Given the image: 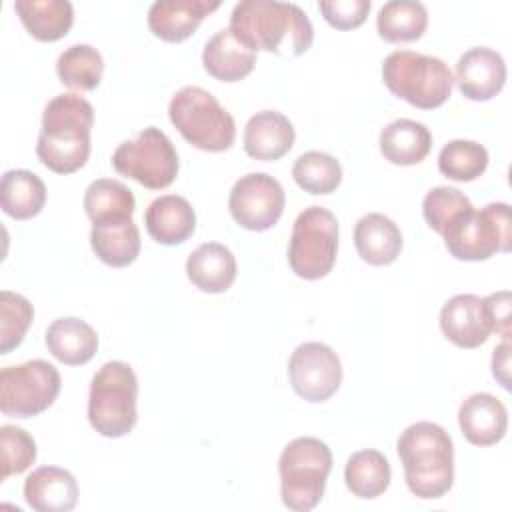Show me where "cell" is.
I'll use <instances>...</instances> for the list:
<instances>
[{
    "label": "cell",
    "mask_w": 512,
    "mask_h": 512,
    "mask_svg": "<svg viewBox=\"0 0 512 512\" xmlns=\"http://www.w3.org/2000/svg\"><path fill=\"white\" fill-rule=\"evenodd\" d=\"M228 30L252 52L264 50L284 56L304 54L314 40L306 12L292 2L242 0L230 14Z\"/></svg>",
    "instance_id": "cell-1"
},
{
    "label": "cell",
    "mask_w": 512,
    "mask_h": 512,
    "mask_svg": "<svg viewBox=\"0 0 512 512\" xmlns=\"http://www.w3.org/2000/svg\"><path fill=\"white\" fill-rule=\"evenodd\" d=\"M94 108L80 94H58L42 112V128L36 142L40 162L56 174L80 170L90 156V130Z\"/></svg>",
    "instance_id": "cell-2"
},
{
    "label": "cell",
    "mask_w": 512,
    "mask_h": 512,
    "mask_svg": "<svg viewBox=\"0 0 512 512\" xmlns=\"http://www.w3.org/2000/svg\"><path fill=\"white\" fill-rule=\"evenodd\" d=\"M408 490L422 500L442 498L454 484V444L434 422L410 424L396 442Z\"/></svg>",
    "instance_id": "cell-3"
},
{
    "label": "cell",
    "mask_w": 512,
    "mask_h": 512,
    "mask_svg": "<svg viewBox=\"0 0 512 512\" xmlns=\"http://www.w3.org/2000/svg\"><path fill=\"white\" fill-rule=\"evenodd\" d=\"M330 470L332 452L326 442L314 436L288 442L278 458L282 504L294 512L316 508L324 496Z\"/></svg>",
    "instance_id": "cell-4"
},
{
    "label": "cell",
    "mask_w": 512,
    "mask_h": 512,
    "mask_svg": "<svg viewBox=\"0 0 512 512\" xmlns=\"http://www.w3.org/2000/svg\"><path fill=\"white\" fill-rule=\"evenodd\" d=\"M138 378L122 360L106 362L90 382L88 420L106 438L126 436L138 420Z\"/></svg>",
    "instance_id": "cell-5"
},
{
    "label": "cell",
    "mask_w": 512,
    "mask_h": 512,
    "mask_svg": "<svg viewBox=\"0 0 512 512\" xmlns=\"http://www.w3.org/2000/svg\"><path fill=\"white\" fill-rule=\"evenodd\" d=\"M382 80L386 88L420 110L442 106L452 94V72L436 56L412 50H396L382 62Z\"/></svg>",
    "instance_id": "cell-6"
},
{
    "label": "cell",
    "mask_w": 512,
    "mask_h": 512,
    "mask_svg": "<svg viewBox=\"0 0 512 512\" xmlns=\"http://www.w3.org/2000/svg\"><path fill=\"white\" fill-rule=\"evenodd\" d=\"M168 118L182 138L198 150L224 152L234 144L232 114L200 86L180 88L168 104Z\"/></svg>",
    "instance_id": "cell-7"
},
{
    "label": "cell",
    "mask_w": 512,
    "mask_h": 512,
    "mask_svg": "<svg viewBox=\"0 0 512 512\" xmlns=\"http://www.w3.org/2000/svg\"><path fill=\"white\" fill-rule=\"evenodd\" d=\"M446 250L456 260L480 262L496 252H510L512 222L506 202H490L482 210H468L444 232Z\"/></svg>",
    "instance_id": "cell-8"
},
{
    "label": "cell",
    "mask_w": 512,
    "mask_h": 512,
    "mask_svg": "<svg viewBox=\"0 0 512 512\" xmlns=\"http://www.w3.org/2000/svg\"><path fill=\"white\" fill-rule=\"evenodd\" d=\"M338 254V220L322 206L304 208L292 226L288 264L298 278L320 280L330 274Z\"/></svg>",
    "instance_id": "cell-9"
},
{
    "label": "cell",
    "mask_w": 512,
    "mask_h": 512,
    "mask_svg": "<svg viewBox=\"0 0 512 512\" xmlns=\"http://www.w3.org/2000/svg\"><path fill=\"white\" fill-rule=\"evenodd\" d=\"M112 166L144 188L162 190L176 180L180 164L170 138L160 128L148 126L136 140H126L114 150Z\"/></svg>",
    "instance_id": "cell-10"
},
{
    "label": "cell",
    "mask_w": 512,
    "mask_h": 512,
    "mask_svg": "<svg viewBox=\"0 0 512 512\" xmlns=\"http://www.w3.org/2000/svg\"><path fill=\"white\" fill-rule=\"evenodd\" d=\"M60 372L46 360L0 370V410L12 418H32L48 410L60 394Z\"/></svg>",
    "instance_id": "cell-11"
},
{
    "label": "cell",
    "mask_w": 512,
    "mask_h": 512,
    "mask_svg": "<svg viewBox=\"0 0 512 512\" xmlns=\"http://www.w3.org/2000/svg\"><path fill=\"white\" fill-rule=\"evenodd\" d=\"M284 202V188L276 178L266 172H250L234 182L228 208L238 226L264 232L280 220Z\"/></svg>",
    "instance_id": "cell-12"
},
{
    "label": "cell",
    "mask_w": 512,
    "mask_h": 512,
    "mask_svg": "<svg viewBox=\"0 0 512 512\" xmlns=\"http://www.w3.org/2000/svg\"><path fill=\"white\" fill-rule=\"evenodd\" d=\"M288 378L302 400L326 402L342 384V364L328 344L304 342L288 360Z\"/></svg>",
    "instance_id": "cell-13"
},
{
    "label": "cell",
    "mask_w": 512,
    "mask_h": 512,
    "mask_svg": "<svg viewBox=\"0 0 512 512\" xmlns=\"http://www.w3.org/2000/svg\"><path fill=\"white\" fill-rule=\"evenodd\" d=\"M454 80L464 98L474 102L490 100L504 88L506 62L492 48H470L458 58Z\"/></svg>",
    "instance_id": "cell-14"
},
{
    "label": "cell",
    "mask_w": 512,
    "mask_h": 512,
    "mask_svg": "<svg viewBox=\"0 0 512 512\" xmlns=\"http://www.w3.org/2000/svg\"><path fill=\"white\" fill-rule=\"evenodd\" d=\"M440 330L458 348H478L492 334L484 300L476 294H456L440 310Z\"/></svg>",
    "instance_id": "cell-15"
},
{
    "label": "cell",
    "mask_w": 512,
    "mask_h": 512,
    "mask_svg": "<svg viewBox=\"0 0 512 512\" xmlns=\"http://www.w3.org/2000/svg\"><path fill=\"white\" fill-rule=\"evenodd\" d=\"M218 6L220 0H156L148 10V28L164 42H182Z\"/></svg>",
    "instance_id": "cell-16"
},
{
    "label": "cell",
    "mask_w": 512,
    "mask_h": 512,
    "mask_svg": "<svg viewBox=\"0 0 512 512\" xmlns=\"http://www.w3.org/2000/svg\"><path fill=\"white\" fill-rule=\"evenodd\" d=\"M458 424L470 444L492 446L498 444L508 430V412L496 396L476 392L460 404Z\"/></svg>",
    "instance_id": "cell-17"
},
{
    "label": "cell",
    "mask_w": 512,
    "mask_h": 512,
    "mask_svg": "<svg viewBox=\"0 0 512 512\" xmlns=\"http://www.w3.org/2000/svg\"><path fill=\"white\" fill-rule=\"evenodd\" d=\"M144 224L154 242L176 246L194 234L196 212L184 196L164 194L150 202L144 214Z\"/></svg>",
    "instance_id": "cell-18"
},
{
    "label": "cell",
    "mask_w": 512,
    "mask_h": 512,
    "mask_svg": "<svg viewBox=\"0 0 512 512\" xmlns=\"http://www.w3.org/2000/svg\"><path fill=\"white\" fill-rule=\"evenodd\" d=\"M24 500L36 512H70L78 502L76 478L58 466H40L24 480Z\"/></svg>",
    "instance_id": "cell-19"
},
{
    "label": "cell",
    "mask_w": 512,
    "mask_h": 512,
    "mask_svg": "<svg viewBox=\"0 0 512 512\" xmlns=\"http://www.w3.org/2000/svg\"><path fill=\"white\" fill-rule=\"evenodd\" d=\"M294 138V126L282 112L262 110L246 122L244 150L254 160L270 162L288 154Z\"/></svg>",
    "instance_id": "cell-20"
},
{
    "label": "cell",
    "mask_w": 512,
    "mask_h": 512,
    "mask_svg": "<svg viewBox=\"0 0 512 512\" xmlns=\"http://www.w3.org/2000/svg\"><path fill=\"white\" fill-rule=\"evenodd\" d=\"M188 280L202 292L222 294L236 280V258L224 244L204 242L186 260Z\"/></svg>",
    "instance_id": "cell-21"
},
{
    "label": "cell",
    "mask_w": 512,
    "mask_h": 512,
    "mask_svg": "<svg viewBox=\"0 0 512 512\" xmlns=\"http://www.w3.org/2000/svg\"><path fill=\"white\" fill-rule=\"evenodd\" d=\"M354 246L364 262L372 266H388L400 256L402 232L388 216L370 212L354 226Z\"/></svg>",
    "instance_id": "cell-22"
},
{
    "label": "cell",
    "mask_w": 512,
    "mask_h": 512,
    "mask_svg": "<svg viewBox=\"0 0 512 512\" xmlns=\"http://www.w3.org/2000/svg\"><path fill=\"white\" fill-rule=\"evenodd\" d=\"M90 246L100 262L124 268L140 254V230L132 218L100 220L92 224Z\"/></svg>",
    "instance_id": "cell-23"
},
{
    "label": "cell",
    "mask_w": 512,
    "mask_h": 512,
    "mask_svg": "<svg viewBox=\"0 0 512 512\" xmlns=\"http://www.w3.org/2000/svg\"><path fill=\"white\" fill-rule=\"evenodd\" d=\"M44 342L48 352L66 366L86 364L98 350L96 330L76 316L56 318L48 326Z\"/></svg>",
    "instance_id": "cell-24"
},
{
    "label": "cell",
    "mask_w": 512,
    "mask_h": 512,
    "mask_svg": "<svg viewBox=\"0 0 512 512\" xmlns=\"http://www.w3.org/2000/svg\"><path fill=\"white\" fill-rule=\"evenodd\" d=\"M202 64L212 78L220 82H238L252 72L256 52L240 44L228 28H222L206 42Z\"/></svg>",
    "instance_id": "cell-25"
},
{
    "label": "cell",
    "mask_w": 512,
    "mask_h": 512,
    "mask_svg": "<svg viewBox=\"0 0 512 512\" xmlns=\"http://www.w3.org/2000/svg\"><path fill=\"white\" fill-rule=\"evenodd\" d=\"M432 148L430 130L416 120L398 118L386 124L380 132V152L396 166L420 164Z\"/></svg>",
    "instance_id": "cell-26"
},
{
    "label": "cell",
    "mask_w": 512,
    "mask_h": 512,
    "mask_svg": "<svg viewBox=\"0 0 512 512\" xmlns=\"http://www.w3.org/2000/svg\"><path fill=\"white\" fill-rule=\"evenodd\" d=\"M14 10L30 36L40 42L64 38L74 22V8L68 0H16Z\"/></svg>",
    "instance_id": "cell-27"
},
{
    "label": "cell",
    "mask_w": 512,
    "mask_h": 512,
    "mask_svg": "<svg viewBox=\"0 0 512 512\" xmlns=\"http://www.w3.org/2000/svg\"><path fill=\"white\" fill-rule=\"evenodd\" d=\"M46 202L42 178L30 170H6L0 180V204L14 220H30L40 214Z\"/></svg>",
    "instance_id": "cell-28"
},
{
    "label": "cell",
    "mask_w": 512,
    "mask_h": 512,
    "mask_svg": "<svg viewBox=\"0 0 512 512\" xmlns=\"http://www.w3.org/2000/svg\"><path fill=\"white\" fill-rule=\"evenodd\" d=\"M392 470L388 458L378 450H358L346 460L344 468V482L346 488L362 498L372 500L386 492L390 486Z\"/></svg>",
    "instance_id": "cell-29"
},
{
    "label": "cell",
    "mask_w": 512,
    "mask_h": 512,
    "mask_svg": "<svg viewBox=\"0 0 512 512\" xmlns=\"http://www.w3.org/2000/svg\"><path fill=\"white\" fill-rule=\"evenodd\" d=\"M428 26V10L416 0H390L376 16L378 36L386 42H414Z\"/></svg>",
    "instance_id": "cell-30"
},
{
    "label": "cell",
    "mask_w": 512,
    "mask_h": 512,
    "mask_svg": "<svg viewBox=\"0 0 512 512\" xmlns=\"http://www.w3.org/2000/svg\"><path fill=\"white\" fill-rule=\"evenodd\" d=\"M56 74L66 88L90 92L104 74L102 54L90 44H72L58 56Z\"/></svg>",
    "instance_id": "cell-31"
},
{
    "label": "cell",
    "mask_w": 512,
    "mask_h": 512,
    "mask_svg": "<svg viewBox=\"0 0 512 512\" xmlns=\"http://www.w3.org/2000/svg\"><path fill=\"white\" fill-rule=\"evenodd\" d=\"M82 204L92 224L108 218H132L136 208L132 190L112 178H98L90 182Z\"/></svg>",
    "instance_id": "cell-32"
},
{
    "label": "cell",
    "mask_w": 512,
    "mask_h": 512,
    "mask_svg": "<svg viewBox=\"0 0 512 512\" xmlns=\"http://www.w3.org/2000/svg\"><path fill=\"white\" fill-rule=\"evenodd\" d=\"M292 176L308 194H332L342 182V166L334 156L310 150L296 158Z\"/></svg>",
    "instance_id": "cell-33"
},
{
    "label": "cell",
    "mask_w": 512,
    "mask_h": 512,
    "mask_svg": "<svg viewBox=\"0 0 512 512\" xmlns=\"http://www.w3.org/2000/svg\"><path fill=\"white\" fill-rule=\"evenodd\" d=\"M488 150L474 140H450L438 154V170L456 182H472L484 174Z\"/></svg>",
    "instance_id": "cell-34"
},
{
    "label": "cell",
    "mask_w": 512,
    "mask_h": 512,
    "mask_svg": "<svg viewBox=\"0 0 512 512\" xmlns=\"http://www.w3.org/2000/svg\"><path fill=\"white\" fill-rule=\"evenodd\" d=\"M34 308L22 294L0 292V354H10L18 348L32 324Z\"/></svg>",
    "instance_id": "cell-35"
},
{
    "label": "cell",
    "mask_w": 512,
    "mask_h": 512,
    "mask_svg": "<svg viewBox=\"0 0 512 512\" xmlns=\"http://www.w3.org/2000/svg\"><path fill=\"white\" fill-rule=\"evenodd\" d=\"M472 208L470 198L452 186H436L428 190L422 200V216L438 234H442L456 218Z\"/></svg>",
    "instance_id": "cell-36"
},
{
    "label": "cell",
    "mask_w": 512,
    "mask_h": 512,
    "mask_svg": "<svg viewBox=\"0 0 512 512\" xmlns=\"http://www.w3.org/2000/svg\"><path fill=\"white\" fill-rule=\"evenodd\" d=\"M0 446H2V480H8L12 474H22L36 460V442L20 426L4 424L0 428Z\"/></svg>",
    "instance_id": "cell-37"
},
{
    "label": "cell",
    "mask_w": 512,
    "mask_h": 512,
    "mask_svg": "<svg viewBox=\"0 0 512 512\" xmlns=\"http://www.w3.org/2000/svg\"><path fill=\"white\" fill-rule=\"evenodd\" d=\"M318 8L336 30H352L364 24L370 12V0H322Z\"/></svg>",
    "instance_id": "cell-38"
},
{
    "label": "cell",
    "mask_w": 512,
    "mask_h": 512,
    "mask_svg": "<svg viewBox=\"0 0 512 512\" xmlns=\"http://www.w3.org/2000/svg\"><path fill=\"white\" fill-rule=\"evenodd\" d=\"M482 300L492 322V332L502 334V338H510V292L500 290Z\"/></svg>",
    "instance_id": "cell-39"
},
{
    "label": "cell",
    "mask_w": 512,
    "mask_h": 512,
    "mask_svg": "<svg viewBox=\"0 0 512 512\" xmlns=\"http://www.w3.org/2000/svg\"><path fill=\"white\" fill-rule=\"evenodd\" d=\"M492 376L504 388H510V338H504L492 352Z\"/></svg>",
    "instance_id": "cell-40"
}]
</instances>
